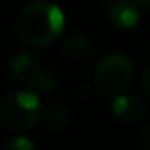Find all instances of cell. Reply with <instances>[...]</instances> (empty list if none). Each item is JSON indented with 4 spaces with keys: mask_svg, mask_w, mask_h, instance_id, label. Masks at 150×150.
I'll list each match as a JSON object with an SVG mask.
<instances>
[{
    "mask_svg": "<svg viewBox=\"0 0 150 150\" xmlns=\"http://www.w3.org/2000/svg\"><path fill=\"white\" fill-rule=\"evenodd\" d=\"M133 82V63L124 53H108L95 67V86L105 95H120Z\"/></svg>",
    "mask_w": 150,
    "mask_h": 150,
    "instance_id": "3",
    "label": "cell"
},
{
    "mask_svg": "<svg viewBox=\"0 0 150 150\" xmlns=\"http://www.w3.org/2000/svg\"><path fill=\"white\" fill-rule=\"evenodd\" d=\"M42 116V105L38 93L30 89L15 91L0 101V124L13 133L30 129Z\"/></svg>",
    "mask_w": 150,
    "mask_h": 150,
    "instance_id": "2",
    "label": "cell"
},
{
    "mask_svg": "<svg viewBox=\"0 0 150 150\" xmlns=\"http://www.w3.org/2000/svg\"><path fill=\"white\" fill-rule=\"evenodd\" d=\"M137 4H141V6H144V8H150V0H135Z\"/></svg>",
    "mask_w": 150,
    "mask_h": 150,
    "instance_id": "12",
    "label": "cell"
},
{
    "mask_svg": "<svg viewBox=\"0 0 150 150\" xmlns=\"http://www.w3.org/2000/svg\"><path fill=\"white\" fill-rule=\"evenodd\" d=\"M143 141H144V146L150 148V124L146 125V129H144V135H143Z\"/></svg>",
    "mask_w": 150,
    "mask_h": 150,
    "instance_id": "11",
    "label": "cell"
},
{
    "mask_svg": "<svg viewBox=\"0 0 150 150\" xmlns=\"http://www.w3.org/2000/svg\"><path fill=\"white\" fill-rule=\"evenodd\" d=\"M108 19L116 29L131 30L139 23V10L131 0H112L108 8Z\"/></svg>",
    "mask_w": 150,
    "mask_h": 150,
    "instance_id": "6",
    "label": "cell"
},
{
    "mask_svg": "<svg viewBox=\"0 0 150 150\" xmlns=\"http://www.w3.org/2000/svg\"><path fill=\"white\" fill-rule=\"evenodd\" d=\"M10 74L13 82L34 93H50L55 88L51 72L44 69L30 53H17L10 63Z\"/></svg>",
    "mask_w": 150,
    "mask_h": 150,
    "instance_id": "4",
    "label": "cell"
},
{
    "mask_svg": "<svg viewBox=\"0 0 150 150\" xmlns=\"http://www.w3.org/2000/svg\"><path fill=\"white\" fill-rule=\"evenodd\" d=\"M65 13L46 0H36L23 8L15 17V34L29 48H46L61 36Z\"/></svg>",
    "mask_w": 150,
    "mask_h": 150,
    "instance_id": "1",
    "label": "cell"
},
{
    "mask_svg": "<svg viewBox=\"0 0 150 150\" xmlns=\"http://www.w3.org/2000/svg\"><path fill=\"white\" fill-rule=\"evenodd\" d=\"M141 89L150 97V67H146L141 74Z\"/></svg>",
    "mask_w": 150,
    "mask_h": 150,
    "instance_id": "10",
    "label": "cell"
},
{
    "mask_svg": "<svg viewBox=\"0 0 150 150\" xmlns=\"http://www.w3.org/2000/svg\"><path fill=\"white\" fill-rule=\"evenodd\" d=\"M70 122V114L67 110V106L63 105H51L46 112V118H44V124L46 127L51 129V131H61L69 125Z\"/></svg>",
    "mask_w": 150,
    "mask_h": 150,
    "instance_id": "8",
    "label": "cell"
},
{
    "mask_svg": "<svg viewBox=\"0 0 150 150\" xmlns=\"http://www.w3.org/2000/svg\"><path fill=\"white\" fill-rule=\"evenodd\" d=\"M4 148L6 150H34V143L30 139H27V137L19 135V137H15V139L8 141V143L4 144Z\"/></svg>",
    "mask_w": 150,
    "mask_h": 150,
    "instance_id": "9",
    "label": "cell"
},
{
    "mask_svg": "<svg viewBox=\"0 0 150 150\" xmlns=\"http://www.w3.org/2000/svg\"><path fill=\"white\" fill-rule=\"evenodd\" d=\"M63 53L70 59V61H86L91 57L93 53V44L86 34L76 33L65 38L63 42Z\"/></svg>",
    "mask_w": 150,
    "mask_h": 150,
    "instance_id": "7",
    "label": "cell"
},
{
    "mask_svg": "<svg viewBox=\"0 0 150 150\" xmlns=\"http://www.w3.org/2000/svg\"><path fill=\"white\" fill-rule=\"evenodd\" d=\"M110 110H112V114L120 122H124V124H135V122H139L143 118L144 105L139 97L120 93V95L114 97L112 105H110Z\"/></svg>",
    "mask_w": 150,
    "mask_h": 150,
    "instance_id": "5",
    "label": "cell"
}]
</instances>
